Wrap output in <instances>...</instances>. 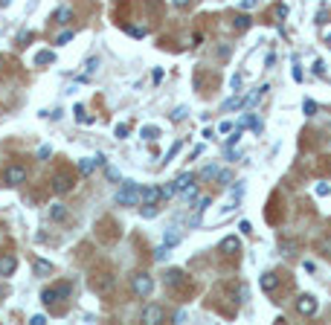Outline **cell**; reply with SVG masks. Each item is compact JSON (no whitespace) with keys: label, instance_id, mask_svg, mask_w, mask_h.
<instances>
[{"label":"cell","instance_id":"6da1fadb","mask_svg":"<svg viewBox=\"0 0 331 325\" xmlns=\"http://www.w3.org/2000/svg\"><path fill=\"white\" fill-rule=\"evenodd\" d=\"M140 200H142V189L137 183H131V180L117 192V203L119 206H137Z\"/></svg>","mask_w":331,"mask_h":325},{"label":"cell","instance_id":"7a4b0ae2","mask_svg":"<svg viewBox=\"0 0 331 325\" xmlns=\"http://www.w3.org/2000/svg\"><path fill=\"white\" fill-rule=\"evenodd\" d=\"M70 293H73V285H70V282H59L56 288H47L44 293H41V302H44V305H52L56 299H67Z\"/></svg>","mask_w":331,"mask_h":325},{"label":"cell","instance_id":"3957f363","mask_svg":"<svg viewBox=\"0 0 331 325\" xmlns=\"http://www.w3.org/2000/svg\"><path fill=\"white\" fill-rule=\"evenodd\" d=\"M131 288H134V293H137V296H148V293L154 290V282H151V276L137 273V276L131 279Z\"/></svg>","mask_w":331,"mask_h":325},{"label":"cell","instance_id":"277c9868","mask_svg":"<svg viewBox=\"0 0 331 325\" xmlns=\"http://www.w3.org/2000/svg\"><path fill=\"white\" fill-rule=\"evenodd\" d=\"M3 180H6L9 186H21V183L26 180V169H24V166H6Z\"/></svg>","mask_w":331,"mask_h":325},{"label":"cell","instance_id":"5b68a950","mask_svg":"<svg viewBox=\"0 0 331 325\" xmlns=\"http://www.w3.org/2000/svg\"><path fill=\"white\" fill-rule=\"evenodd\" d=\"M296 313H302V316H314V313H317V299L308 296V293H302V296L296 299Z\"/></svg>","mask_w":331,"mask_h":325},{"label":"cell","instance_id":"8992f818","mask_svg":"<svg viewBox=\"0 0 331 325\" xmlns=\"http://www.w3.org/2000/svg\"><path fill=\"white\" fill-rule=\"evenodd\" d=\"M52 189H56V195L70 192V189H73V174L70 172H59L56 177H52Z\"/></svg>","mask_w":331,"mask_h":325},{"label":"cell","instance_id":"52a82bcc","mask_svg":"<svg viewBox=\"0 0 331 325\" xmlns=\"http://www.w3.org/2000/svg\"><path fill=\"white\" fill-rule=\"evenodd\" d=\"M163 316H165V311L160 308V305H148V308L142 311V322L145 325H157V322H163Z\"/></svg>","mask_w":331,"mask_h":325},{"label":"cell","instance_id":"ba28073f","mask_svg":"<svg viewBox=\"0 0 331 325\" xmlns=\"http://www.w3.org/2000/svg\"><path fill=\"white\" fill-rule=\"evenodd\" d=\"M15 267H18V258H15V255H0V276H12Z\"/></svg>","mask_w":331,"mask_h":325},{"label":"cell","instance_id":"9c48e42d","mask_svg":"<svg viewBox=\"0 0 331 325\" xmlns=\"http://www.w3.org/2000/svg\"><path fill=\"white\" fill-rule=\"evenodd\" d=\"M32 270H35V276H49L56 267L49 264V261H44V258H32Z\"/></svg>","mask_w":331,"mask_h":325},{"label":"cell","instance_id":"30bf717a","mask_svg":"<svg viewBox=\"0 0 331 325\" xmlns=\"http://www.w3.org/2000/svg\"><path fill=\"white\" fill-rule=\"evenodd\" d=\"M163 197V189H157V186H148V189H142V203H157Z\"/></svg>","mask_w":331,"mask_h":325},{"label":"cell","instance_id":"8fae6325","mask_svg":"<svg viewBox=\"0 0 331 325\" xmlns=\"http://www.w3.org/2000/svg\"><path fill=\"white\" fill-rule=\"evenodd\" d=\"M276 288H279V279L273 276V273H264V276H261V290H264V293H273Z\"/></svg>","mask_w":331,"mask_h":325},{"label":"cell","instance_id":"7c38bea8","mask_svg":"<svg viewBox=\"0 0 331 325\" xmlns=\"http://www.w3.org/2000/svg\"><path fill=\"white\" fill-rule=\"evenodd\" d=\"M52 61H56V52H52V49H41V52L35 56V64H38V67H44V64H52Z\"/></svg>","mask_w":331,"mask_h":325},{"label":"cell","instance_id":"4fadbf2b","mask_svg":"<svg viewBox=\"0 0 331 325\" xmlns=\"http://www.w3.org/2000/svg\"><path fill=\"white\" fill-rule=\"evenodd\" d=\"M165 285H169V288L183 285V273H180V270H169V273H165Z\"/></svg>","mask_w":331,"mask_h":325},{"label":"cell","instance_id":"5bb4252c","mask_svg":"<svg viewBox=\"0 0 331 325\" xmlns=\"http://www.w3.org/2000/svg\"><path fill=\"white\" fill-rule=\"evenodd\" d=\"M221 250H224V253H230V255H236V253H238V238H233V235H230V238H224V241H221Z\"/></svg>","mask_w":331,"mask_h":325},{"label":"cell","instance_id":"9a60e30c","mask_svg":"<svg viewBox=\"0 0 331 325\" xmlns=\"http://www.w3.org/2000/svg\"><path fill=\"white\" fill-rule=\"evenodd\" d=\"M96 70H99V58H96V56H90L87 61H84V76H82V79H87V76H93Z\"/></svg>","mask_w":331,"mask_h":325},{"label":"cell","instance_id":"2e32d148","mask_svg":"<svg viewBox=\"0 0 331 325\" xmlns=\"http://www.w3.org/2000/svg\"><path fill=\"white\" fill-rule=\"evenodd\" d=\"M172 183H175V189L180 192V189H186L189 183H195V174H189V172H186V174H180L178 180H172Z\"/></svg>","mask_w":331,"mask_h":325},{"label":"cell","instance_id":"e0dca14e","mask_svg":"<svg viewBox=\"0 0 331 325\" xmlns=\"http://www.w3.org/2000/svg\"><path fill=\"white\" fill-rule=\"evenodd\" d=\"M56 21H59V23H70L73 21V9H70V6H61V9L56 12Z\"/></svg>","mask_w":331,"mask_h":325},{"label":"cell","instance_id":"ac0fdd59","mask_svg":"<svg viewBox=\"0 0 331 325\" xmlns=\"http://www.w3.org/2000/svg\"><path fill=\"white\" fill-rule=\"evenodd\" d=\"M178 241H180V232L175 230V227H169V230H165V247H175Z\"/></svg>","mask_w":331,"mask_h":325},{"label":"cell","instance_id":"d6986e66","mask_svg":"<svg viewBox=\"0 0 331 325\" xmlns=\"http://www.w3.org/2000/svg\"><path fill=\"white\" fill-rule=\"evenodd\" d=\"M140 134H142V139H157V137H160V128H154V125H145V128L140 131Z\"/></svg>","mask_w":331,"mask_h":325},{"label":"cell","instance_id":"ffe728a7","mask_svg":"<svg viewBox=\"0 0 331 325\" xmlns=\"http://www.w3.org/2000/svg\"><path fill=\"white\" fill-rule=\"evenodd\" d=\"M64 215H67V212H64L61 203H52V206H49V218H52V221H61Z\"/></svg>","mask_w":331,"mask_h":325},{"label":"cell","instance_id":"44dd1931","mask_svg":"<svg viewBox=\"0 0 331 325\" xmlns=\"http://www.w3.org/2000/svg\"><path fill=\"white\" fill-rule=\"evenodd\" d=\"M93 169H96V157H90V160H82V162H79V172H82V174H90Z\"/></svg>","mask_w":331,"mask_h":325},{"label":"cell","instance_id":"7402d4cb","mask_svg":"<svg viewBox=\"0 0 331 325\" xmlns=\"http://www.w3.org/2000/svg\"><path fill=\"white\" fill-rule=\"evenodd\" d=\"M236 296H238V302H247V299H250V288H247V285H238V288H236Z\"/></svg>","mask_w":331,"mask_h":325},{"label":"cell","instance_id":"603a6c76","mask_svg":"<svg viewBox=\"0 0 331 325\" xmlns=\"http://www.w3.org/2000/svg\"><path fill=\"white\" fill-rule=\"evenodd\" d=\"M73 114H76V122H93L90 116L84 114V107H82V104H76V111H73Z\"/></svg>","mask_w":331,"mask_h":325},{"label":"cell","instance_id":"cb8c5ba5","mask_svg":"<svg viewBox=\"0 0 331 325\" xmlns=\"http://www.w3.org/2000/svg\"><path fill=\"white\" fill-rule=\"evenodd\" d=\"M317 250H322L325 255H331V238H328V235H325V238H319V241H317Z\"/></svg>","mask_w":331,"mask_h":325},{"label":"cell","instance_id":"d4e9b609","mask_svg":"<svg viewBox=\"0 0 331 325\" xmlns=\"http://www.w3.org/2000/svg\"><path fill=\"white\" fill-rule=\"evenodd\" d=\"M180 195L186 197V200H189V197H195V195H198V183H189L186 189H180Z\"/></svg>","mask_w":331,"mask_h":325},{"label":"cell","instance_id":"484cf974","mask_svg":"<svg viewBox=\"0 0 331 325\" xmlns=\"http://www.w3.org/2000/svg\"><path fill=\"white\" fill-rule=\"evenodd\" d=\"M279 250H282V255H294V253H296V244L282 241V244H279Z\"/></svg>","mask_w":331,"mask_h":325},{"label":"cell","instance_id":"4316f807","mask_svg":"<svg viewBox=\"0 0 331 325\" xmlns=\"http://www.w3.org/2000/svg\"><path fill=\"white\" fill-rule=\"evenodd\" d=\"M247 26H250V18H247V15H238V18H236V29H241V32H244Z\"/></svg>","mask_w":331,"mask_h":325},{"label":"cell","instance_id":"83f0119b","mask_svg":"<svg viewBox=\"0 0 331 325\" xmlns=\"http://www.w3.org/2000/svg\"><path fill=\"white\" fill-rule=\"evenodd\" d=\"M241 125H244V128H247V125L259 128V122H256V116H253V114H244V119H241Z\"/></svg>","mask_w":331,"mask_h":325},{"label":"cell","instance_id":"f1b7e54d","mask_svg":"<svg viewBox=\"0 0 331 325\" xmlns=\"http://www.w3.org/2000/svg\"><path fill=\"white\" fill-rule=\"evenodd\" d=\"M105 174H107V180H114V183L119 180V172L114 169V166H107V169H105Z\"/></svg>","mask_w":331,"mask_h":325},{"label":"cell","instance_id":"f546056e","mask_svg":"<svg viewBox=\"0 0 331 325\" xmlns=\"http://www.w3.org/2000/svg\"><path fill=\"white\" fill-rule=\"evenodd\" d=\"M70 38H73V32H70V29H67V32H61L59 38H56V44H67Z\"/></svg>","mask_w":331,"mask_h":325},{"label":"cell","instance_id":"4dcf8cb0","mask_svg":"<svg viewBox=\"0 0 331 325\" xmlns=\"http://www.w3.org/2000/svg\"><path fill=\"white\" fill-rule=\"evenodd\" d=\"M29 322H32V325H47V316H44V313H35Z\"/></svg>","mask_w":331,"mask_h":325},{"label":"cell","instance_id":"1f68e13d","mask_svg":"<svg viewBox=\"0 0 331 325\" xmlns=\"http://www.w3.org/2000/svg\"><path fill=\"white\" fill-rule=\"evenodd\" d=\"M178 151H180V142H175V145L169 148V154H165V160H163V162H169V160H172V157H175V154H178Z\"/></svg>","mask_w":331,"mask_h":325},{"label":"cell","instance_id":"d6a6232c","mask_svg":"<svg viewBox=\"0 0 331 325\" xmlns=\"http://www.w3.org/2000/svg\"><path fill=\"white\" fill-rule=\"evenodd\" d=\"M189 114V111H186V107H178V111H175V114H172V119H175V122H180V119H183V116Z\"/></svg>","mask_w":331,"mask_h":325},{"label":"cell","instance_id":"836d02e7","mask_svg":"<svg viewBox=\"0 0 331 325\" xmlns=\"http://www.w3.org/2000/svg\"><path fill=\"white\" fill-rule=\"evenodd\" d=\"M29 38H32V32H21V35H18V44L26 46V44H29Z\"/></svg>","mask_w":331,"mask_h":325},{"label":"cell","instance_id":"e575fe53","mask_svg":"<svg viewBox=\"0 0 331 325\" xmlns=\"http://www.w3.org/2000/svg\"><path fill=\"white\" fill-rule=\"evenodd\" d=\"M230 87H233V90H238V87H241V73H236V76H233V81H230Z\"/></svg>","mask_w":331,"mask_h":325},{"label":"cell","instance_id":"d590c367","mask_svg":"<svg viewBox=\"0 0 331 325\" xmlns=\"http://www.w3.org/2000/svg\"><path fill=\"white\" fill-rule=\"evenodd\" d=\"M117 137H119V139L128 137V125H117Z\"/></svg>","mask_w":331,"mask_h":325},{"label":"cell","instance_id":"8d00e7d4","mask_svg":"<svg viewBox=\"0 0 331 325\" xmlns=\"http://www.w3.org/2000/svg\"><path fill=\"white\" fill-rule=\"evenodd\" d=\"M314 73H317V76H322V73H325V64H322V61H314Z\"/></svg>","mask_w":331,"mask_h":325},{"label":"cell","instance_id":"74e56055","mask_svg":"<svg viewBox=\"0 0 331 325\" xmlns=\"http://www.w3.org/2000/svg\"><path fill=\"white\" fill-rule=\"evenodd\" d=\"M154 255H157V258H160V261H163L165 255H169V247H165V244H163V247H160V250H157V253H154Z\"/></svg>","mask_w":331,"mask_h":325},{"label":"cell","instance_id":"f35d334b","mask_svg":"<svg viewBox=\"0 0 331 325\" xmlns=\"http://www.w3.org/2000/svg\"><path fill=\"white\" fill-rule=\"evenodd\" d=\"M314 111H317V104H314V102H311V99H308V102H305V114L311 116V114H314Z\"/></svg>","mask_w":331,"mask_h":325},{"label":"cell","instance_id":"ab89813d","mask_svg":"<svg viewBox=\"0 0 331 325\" xmlns=\"http://www.w3.org/2000/svg\"><path fill=\"white\" fill-rule=\"evenodd\" d=\"M233 131V122H221V134H230Z\"/></svg>","mask_w":331,"mask_h":325},{"label":"cell","instance_id":"60d3db41","mask_svg":"<svg viewBox=\"0 0 331 325\" xmlns=\"http://www.w3.org/2000/svg\"><path fill=\"white\" fill-rule=\"evenodd\" d=\"M250 230H253V227H250V221H241V232H244V235H250Z\"/></svg>","mask_w":331,"mask_h":325},{"label":"cell","instance_id":"b9f144b4","mask_svg":"<svg viewBox=\"0 0 331 325\" xmlns=\"http://www.w3.org/2000/svg\"><path fill=\"white\" fill-rule=\"evenodd\" d=\"M172 3H175V6H180V9H186V6H189L192 0H172Z\"/></svg>","mask_w":331,"mask_h":325},{"label":"cell","instance_id":"7bdbcfd3","mask_svg":"<svg viewBox=\"0 0 331 325\" xmlns=\"http://www.w3.org/2000/svg\"><path fill=\"white\" fill-rule=\"evenodd\" d=\"M241 6H244V9H253V6H256V0H244Z\"/></svg>","mask_w":331,"mask_h":325},{"label":"cell","instance_id":"ee69618b","mask_svg":"<svg viewBox=\"0 0 331 325\" xmlns=\"http://www.w3.org/2000/svg\"><path fill=\"white\" fill-rule=\"evenodd\" d=\"M9 3H12V0H0V9H3V6H9Z\"/></svg>","mask_w":331,"mask_h":325},{"label":"cell","instance_id":"f6af8a7d","mask_svg":"<svg viewBox=\"0 0 331 325\" xmlns=\"http://www.w3.org/2000/svg\"><path fill=\"white\" fill-rule=\"evenodd\" d=\"M0 296H3V288H0Z\"/></svg>","mask_w":331,"mask_h":325}]
</instances>
